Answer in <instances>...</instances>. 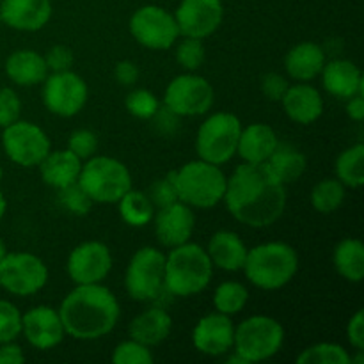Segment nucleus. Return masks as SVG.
I'll return each instance as SVG.
<instances>
[{
  "label": "nucleus",
  "instance_id": "obj_11",
  "mask_svg": "<svg viewBox=\"0 0 364 364\" xmlns=\"http://www.w3.org/2000/svg\"><path fill=\"white\" fill-rule=\"evenodd\" d=\"M215 102L212 84L196 71L178 75L169 82L164 95V105L180 117L205 116Z\"/></svg>",
  "mask_w": 364,
  "mask_h": 364
},
{
  "label": "nucleus",
  "instance_id": "obj_20",
  "mask_svg": "<svg viewBox=\"0 0 364 364\" xmlns=\"http://www.w3.org/2000/svg\"><path fill=\"white\" fill-rule=\"evenodd\" d=\"M50 0H0V21L20 32H38L52 20Z\"/></svg>",
  "mask_w": 364,
  "mask_h": 364
},
{
  "label": "nucleus",
  "instance_id": "obj_13",
  "mask_svg": "<svg viewBox=\"0 0 364 364\" xmlns=\"http://www.w3.org/2000/svg\"><path fill=\"white\" fill-rule=\"evenodd\" d=\"M130 34L139 45L149 50H169L180 39L174 14L160 6H142L128 21Z\"/></svg>",
  "mask_w": 364,
  "mask_h": 364
},
{
  "label": "nucleus",
  "instance_id": "obj_45",
  "mask_svg": "<svg viewBox=\"0 0 364 364\" xmlns=\"http://www.w3.org/2000/svg\"><path fill=\"white\" fill-rule=\"evenodd\" d=\"M290 87V82L287 77L279 73H267L262 78V92L265 98H269L270 102H281L284 96V92Z\"/></svg>",
  "mask_w": 364,
  "mask_h": 364
},
{
  "label": "nucleus",
  "instance_id": "obj_54",
  "mask_svg": "<svg viewBox=\"0 0 364 364\" xmlns=\"http://www.w3.org/2000/svg\"><path fill=\"white\" fill-rule=\"evenodd\" d=\"M2 178H4V169H2V166H0V181H2Z\"/></svg>",
  "mask_w": 364,
  "mask_h": 364
},
{
  "label": "nucleus",
  "instance_id": "obj_43",
  "mask_svg": "<svg viewBox=\"0 0 364 364\" xmlns=\"http://www.w3.org/2000/svg\"><path fill=\"white\" fill-rule=\"evenodd\" d=\"M21 100L11 87H0V128H6L20 119Z\"/></svg>",
  "mask_w": 364,
  "mask_h": 364
},
{
  "label": "nucleus",
  "instance_id": "obj_48",
  "mask_svg": "<svg viewBox=\"0 0 364 364\" xmlns=\"http://www.w3.org/2000/svg\"><path fill=\"white\" fill-rule=\"evenodd\" d=\"M114 77L119 85H124V87L134 85L139 78L137 64L132 63V60H119L116 64V70H114Z\"/></svg>",
  "mask_w": 364,
  "mask_h": 364
},
{
  "label": "nucleus",
  "instance_id": "obj_7",
  "mask_svg": "<svg viewBox=\"0 0 364 364\" xmlns=\"http://www.w3.org/2000/svg\"><path fill=\"white\" fill-rule=\"evenodd\" d=\"M284 343V327L279 320L267 315H255L235 326L233 350L252 363H263L279 354Z\"/></svg>",
  "mask_w": 364,
  "mask_h": 364
},
{
  "label": "nucleus",
  "instance_id": "obj_16",
  "mask_svg": "<svg viewBox=\"0 0 364 364\" xmlns=\"http://www.w3.org/2000/svg\"><path fill=\"white\" fill-rule=\"evenodd\" d=\"M180 36L206 39L223 25V0H181L174 11Z\"/></svg>",
  "mask_w": 364,
  "mask_h": 364
},
{
  "label": "nucleus",
  "instance_id": "obj_28",
  "mask_svg": "<svg viewBox=\"0 0 364 364\" xmlns=\"http://www.w3.org/2000/svg\"><path fill=\"white\" fill-rule=\"evenodd\" d=\"M82 164L84 162L77 155H73L70 149H57V151L50 149L48 155L43 159V162L38 167L43 181L48 187L59 191V188H64L78 181Z\"/></svg>",
  "mask_w": 364,
  "mask_h": 364
},
{
  "label": "nucleus",
  "instance_id": "obj_17",
  "mask_svg": "<svg viewBox=\"0 0 364 364\" xmlns=\"http://www.w3.org/2000/svg\"><path fill=\"white\" fill-rule=\"evenodd\" d=\"M235 322L224 313H208L201 316L192 329V343L203 355L220 358L233 350Z\"/></svg>",
  "mask_w": 364,
  "mask_h": 364
},
{
  "label": "nucleus",
  "instance_id": "obj_46",
  "mask_svg": "<svg viewBox=\"0 0 364 364\" xmlns=\"http://www.w3.org/2000/svg\"><path fill=\"white\" fill-rule=\"evenodd\" d=\"M149 121H153V123H155V128L162 135H173L174 132L180 128L181 117L176 116L173 110H169L166 105H164L156 110V114Z\"/></svg>",
  "mask_w": 364,
  "mask_h": 364
},
{
  "label": "nucleus",
  "instance_id": "obj_22",
  "mask_svg": "<svg viewBox=\"0 0 364 364\" xmlns=\"http://www.w3.org/2000/svg\"><path fill=\"white\" fill-rule=\"evenodd\" d=\"M323 89L338 100H345L355 95H364V78L361 70L352 60L333 59L326 63L322 73Z\"/></svg>",
  "mask_w": 364,
  "mask_h": 364
},
{
  "label": "nucleus",
  "instance_id": "obj_5",
  "mask_svg": "<svg viewBox=\"0 0 364 364\" xmlns=\"http://www.w3.org/2000/svg\"><path fill=\"white\" fill-rule=\"evenodd\" d=\"M178 201L191 208L210 210L223 203L228 176L220 166L206 160H191L178 171H173Z\"/></svg>",
  "mask_w": 364,
  "mask_h": 364
},
{
  "label": "nucleus",
  "instance_id": "obj_38",
  "mask_svg": "<svg viewBox=\"0 0 364 364\" xmlns=\"http://www.w3.org/2000/svg\"><path fill=\"white\" fill-rule=\"evenodd\" d=\"M59 203L66 212L73 215H87L92 208V199L89 198L87 192L80 187L78 181L68 185V187L59 188Z\"/></svg>",
  "mask_w": 364,
  "mask_h": 364
},
{
  "label": "nucleus",
  "instance_id": "obj_33",
  "mask_svg": "<svg viewBox=\"0 0 364 364\" xmlns=\"http://www.w3.org/2000/svg\"><path fill=\"white\" fill-rule=\"evenodd\" d=\"M347 196V187L338 178H326L311 191V205L318 213H334L341 208Z\"/></svg>",
  "mask_w": 364,
  "mask_h": 364
},
{
  "label": "nucleus",
  "instance_id": "obj_40",
  "mask_svg": "<svg viewBox=\"0 0 364 364\" xmlns=\"http://www.w3.org/2000/svg\"><path fill=\"white\" fill-rule=\"evenodd\" d=\"M21 336V311L13 302L0 299V343L16 341Z\"/></svg>",
  "mask_w": 364,
  "mask_h": 364
},
{
  "label": "nucleus",
  "instance_id": "obj_23",
  "mask_svg": "<svg viewBox=\"0 0 364 364\" xmlns=\"http://www.w3.org/2000/svg\"><path fill=\"white\" fill-rule=\"evenodd\" d=\"M210 256L213 269H220L224 272H238L244 269L249 247L235 231L220 230L212 235L208 247H205Z\"/></svg>",
  "mask_w": 364,
  "mask_h": 364
},
{
  "label": "nucleus",
  "instance_id": "obj_9",
  "mask_svg": "<svg viewBox=\"0 0 364 364\" xmlns=\"http://www.w3.org/2000/svg\"><path fill=\"white\" fill-rule=\"evenodd\" d=\"M242 123L235 114L215 112L206 117L196 135V151L201 160L224 166L237 155Z\"/></svg>",
  "mask_w": 364,
  "mask_h": 364
},
{
  "label": "nucleus",
  "instance_id": "obj_44",
  "mask_svg": "<svg viewBox=\"0 0 364 364\" xmlns=\"http://www.w3.org/2000/svg\"><path fill=\"white\" fill-rule=\"evenodd\" d=\"M45 63L48 66L50 73H55V71H66L73 68L75 55L71 52L70 46L66 45H55L45 53Z\"/></svg>",
  "mask_w": 364,
  "mask_h": 364
},
{
  "label": "nucleus",
  "instance_id": "obj_49",
  "mask_svg": "<svg viewBox=\"0 0 364 364\" xmlns=\"http://www.w3.org/2000/svg\"><path fill=\"white\" fill-rule=\"evenodd\" d=\"M25 363L23 348L16 341L0 343V364H21Z\"/></svg>",
  "mask_w": 364,
  "mask_h": 364
},
{
  "label": "nucleus",
  "instance_id": "obj_1",
  "mask_svg": "<svg viewBox=\"0 0 364 364\" xmlns=\"http://www.w3.org/2000/svg\"><path fill=\"white\" fill-rule=\"evenodd\" d=\"M223 201L237 223L263 230L283 217L288 201L287 185L267 162H244L228 178Z\"/></svg>",
  "mask_w": 364,
  "mask_h": 364
},
{
  "label": "nucleus",
  "instance_id": "obj_19",
  "mask_svg": "<svg viewBox=\"0 0 364 364\" xmlns=\"http://www.w3.org/2000/svg\"><path fill=\"white\" fill-rule=\"evenodd\" d=\"M153 223H155V235L160 245L167 249L178 247L191 240L194 235V208L181 201H174L162 208H156Z\"/></svg>",
  "mask_w": 364,
  "mask_h": 364
},
{
  "label": "nucleus",
  "instance_id": "obj_21",
  "mask_svg": "<svg viewBox=\"0 0 364 364\" xmlns=\"http://www.w3.org/2000/svg\"><path fill=\"white\" fill-rule=\"evenodd\" d=\"M283 109L290 121L297 124H311L318 121L323 114V98L316 87L309 82H295L290 84L288 91L284 92Z\"/></svg>",
  "mask_w": 364,
  "mask_h": 364
},
{
  "label": "nucleus",
  "instance_id": "obj_39",
  "mask_svg": "<svg viewBox=\"0 0 364 364\" xmlns=\"http://www.w3.org/2000/svg\"><path fill=\"white\" fill-rule=\"evenodd\" d=\"M155 361L151 348L135 340L121 341L112 352L114 364H151Z\"/></svg>",
  "mask_w": 364,
  "mask_h": 364
},
{
  "label": "nucleus",
  "instance_id": "obj_10",
  "mask_svg": "<svg viewBox=\"0 0 364 364\" xmlns=\"http://www.w3.org/2000/svg\"><path fill=\"white\" fill-rule=\"evenodd\" d=\"M48 283V267L32 252H7L0 259V287L14 297H32Z\"/></svg>",
  "mask_w": 364,
  "mask_h": 364
},
{
  "label": "nucleus",
  "instance_id": "obj_6",
  "mask_svg": "<svg viewBox=\"0 0 364 364\" xmlns=\"http://www.w3.org/2000/svg\"><path fill=\"white\" fill-rule=\"evenodd\" d=\"M78 183L92 203L116 205L132 188V174L121 160L107 155H92L82 164Z\"/></svg>",
  "mask_w": 364,
  "mask_h": 364
},
{
  "label": "nucleus",
  "instance_id": "obj_35",
  "mask_svg": "<svg viewBox=\"0 0 364 364\" xmlns=\"http://www.w3.org/2000/svg\"><path fill=\"white\" fill-rule=\"evenodd\" d=\"M297 364H350V354L338 343H315L297 355Z\"/></svg>",
  "mask_w": 364,
  "mask_h": 364
},
{
  "label": "nucleus",
  "instance_id": "obj_3",
  "mask_svg": "<svg viewBox=\"0 0 364 364\" xmlns=\"http://www.w3.org/2000/svg\"><path fill=\"white\" fill-rule=\"evenodd\" d=\"M213 265L203 245L185 242L166 255V290L171 297H194L208 288Z\"/></svg>",
  "mask_w": 364,
  "mask_h": 364
},
{
  "label": "nucleus",
  "instance_id": "obj_31",
  "mask_svg": "<svg viewBox=\"0 0 364 364\" xmlns=\"http://www.w3.org/2000/svg\"><path fill=\"white\" fill-rule=\"evenodd\" d=\"M116 205L123 223H127L132 228L148 226L155 215V206H153L148 194L142 191H135V188H130Z\"/></svg>",
  "mask_w": 364,
  "mask_h": 364
},
{
  "label": "nucleus",
  "instance_id": "obj_8",
  "mask_svg": "<svg viewBox=\"0 0 364 364\" xmlns=\"http://www.w3.org/2000/svg\"><path fill=\"white\" fill-rule=\"evenodd\" d=\"M124 288L134 301L156 302L166 290V252L156 247H141L130 258L124 274ZM169 295V294H167Z\"/></svg>",
  "mask_w": 364,
  "mask_h": 364
},
{
  "label": "nucleus",
  "instance_id": "obj_18",
  "mask_svg": "<svg viewBox=\"0 0 364 364\" xmlns=\"http://www.w3.org/2000/svg\"><path fill=\"white\" fill-rule=\"evenodd\" d=\"M21 334L27 343L38 350L55 348L66 336L59 309L41 304L21 313Z\"/></svg>",
  "mask_w": 364,
  "mask_h": 364
},
{
  "label": "nucleus",
  "instance_id": "obj_27",
  "mask_svg": "<svg viewBox=\"0 0 364 364\" xmlns=\"http://www.w3.org/2000/svg\"><path fill=\"white\" fill-rule=\"evenodd\" d=\"M4 70H6L7 78L20 87H32V85L43 84L50 73L45 57L36 50L28 48L16 50V52L11 53L6 59Z\"/></svg>",
  "mask_w": 364,
  "mask_h": 364
},
{
  "label": "nucleus",
  "instance_id": "obj_24",
  "mask_svg": "<svg viewBox=\"0 0 364 364\" xmlns=\"http://www.w3.org/2000/svg\"><path fill=\"white\" fill-rule=\"evenodd\" d=\"M277 144H279V137L272 127L265 123H252L245 128L242 127L237 155L244 162L265 164L276 151Z\"/></svg>",
  "mask_w": 364,
  "mask_h": 364
},
{
  "label": "nucleus",
  "instance_id": "obj_37",
  "mask_svg": "<svg viewBox=\"0 0 364 364\" xmlns=\"http://www.w3.org/2000/svg\"><path fill=\"white\" fill-rule=\"evenodd\" d=\"M127 110L137 119L149 121L160 109V102L148 89H134L124 100Z\"/></svg>",
  "mask_w": 364,
  "mask_h": 364
},
{
  "label": "nucleus",
  "instance_id": "obj_50",
  "mask_svg": "<svg viewBox=\"0 0 364 364\" xmlns=\"http://www.w3.org/2000/svg\"><path fill=\"white\" fill-rule=\"evenodd\" d=\"M347 116L355 123L364 119V95H355L347 100Z\"/></svg>",
  "mask_w": 364,
  "mask_h": 364
},
{
  "label": "nucleus",
  "instance_id": "obj_51",
  "mask_svg": "<svg viewBox=\"0 0 364 364\" xmlns=\"http://www.w3.org/2000/svg\"><path fill=\"white\" fill-rule=\"evenodd\" d=\"M231 352H233V354H231L230 358L226 359L228 364H247V361H245V359L242 358L240 354H237V352H235V350H231Z\"/></svg>",
  "mask_w": 364,
  "mask_h": 364
},
{
  "label": "nucleus",
  "instance_id": "obj_29",
  "mask_svg": "<svg viewBox=\"0 0 364 364\" xmlns=\"http://www.w3.org/2000/svg\"><path fill=\"white\" fill-rule=\"evenodd\" d=\"M333 263L336 272L348 283L364 279V244L359 238H345L334 247Z\"/></svg>",
  "mask_w": 364,
  "mask_h": 364
},
{
  "label": "nucleus",
  "instance_id": "obj_32",
  "mask_svg": "<svg viewBox=\"0 0 364 364\" xmlns=\"http://www.w3.org/2000/svg\"><path fill=\"white\" fill-rule=\"evenodd\" d=\"M336 178L347 188H361L364 183V144L350 146L338 155L334 164Z\"/></svg>",
  "mask_w": 364,
  "mask_h": 364
},
{
  "label": "nucleus",
  "instance_id": "obj_42",
  "mask_svg": "<svg viewBox=\"0 0 364 364\" xmlns=\"http://www.w3.org/2000/svg\"><path fill=\"white\" fill-rule=\"evenodd\" d=\"M148 198L151 199L153 206L156 208H162V206L171 205V203L178 201V194H176V187H174V176L173 171H171L167 176L159 178V180L153 181L148 188Z\"/></svg>",
  "mask_w": 364,
  "mask_h": 364
},
{
  "label": "nucleus",
  "instance_id": "obj_26",
  "mask_svg": "<svg viewBox=\"0 0 364 364\" xmlns=\"http://www.w3.org/2000/svg\"><path fill=\"white\" fill-rule=\"evenodd\" d=\"M326 52L313 41L295 45L284 57V70L295 82H311L320 77L326 66Z\"/></svg>",
  "mask_w": 364,
  "mask_h": 364
},
{
  "label": "nucleus",
  "instance_id": "obj_14",
  "mask_svg": "<svg viewBox=\"0 0 364 364\" xmlns=\"http://www.w3.org/2000/svg\"><path fill=\"white\" fill-rule=\"evenodd\" d=\"M41 85L46 110L59 117L77 116L87 103V84L73 70L48 73Z\"/></svg>",
  "mask_w": 364,
  "mask_h": 364
},
{
  "label": "nucleus",
  "instance_id": "obj_41",
  "mask_svg": "<svg viewBox=\"0 0 364 364\" xmlns=\"http://www.w3.org/2000/svg\"><path fill=\"white\" fill-rule=\"evenodd\" d=\"M68 149H70L73 155H77L82 162H85L87 159H91L92 155H96V149H98V137H96L95 132L87 130V128H80V130H75L70 135V141H68Z\"/></svg>",
  "mask_w": 364,
  "mask_h": 364
},
{
  "label": "nucleus",
  "instance_id": "obj_12",
  "mask_svg": "<svg viewBox=\"0 0 364 364\" xmlns=\"http://www.w3.org/2000/svg\"><path fill=\"white\" fill-rule=\"evenodd\" d=\"M2 148L7 159L21 167H38L52 149L46 132L32 121L18 119L2 128Z\"/></svg>",
  "mask_w": 364,
  "mask_h": 364
},
{
  "label": "nucleus",
  "instance_id": "obj_34",
  "mask_svg": "<svg viewBox=\"0 0 364 364\" xmlns=\"http://www.w3.org/2000/svg\"><path fill=\"white\" fill-rule=\"evenodd\" d=\"M249 302V290L238 281H224L213 291V306L215 311L228 316L238 315L244 311Z\"/></svg>",
  "mask_w": 364,
  "mask_h": 364
},
{
  "label": "nucleus",
  "instance_id": "obj_2",
  "mask_svg": "<svg viewBox=\"0 0 364 364\" xmlns=\"http://www.w3.org/2000/svg\"><path fill=\"white\" fill-rule=\"evenodd\" d=\"M59 315L68 336L95 341L112 333L121 308L116 295L103 283L77 284L60 302Z\"/></svg>",
  "mask_w": 364,
  "mask_h": 364
},
{
  "label": "nucleus",
  "instance_id": "obj_36",
  "mask_svg": "<svg viewBox=\"0 0 364 364\" xmlns=\"http://www.w3.org/2000/svg\"><path fill=\"white\" fill-rule=\"evenodd\" d=\"M181 38L183 39L176 41V50H174L176 63L185 71H198L206 60V48L205 43H203L205 39L185 38V36H181Z\"/></svg>",
  "mask_w": 364,
  "mask_h": 364
},
{
  "label": "nucleus",
  "instance_id": "obj_53",
  "mask_svg": "<svg viewBox=\"0 0 364 364\" xmlns=\"http://www.w3.org/2000/svg\"><path fill=\"white\" fill-rule=\"evenodd\" d=\"M7 252H9V251H7V245H6V242H4V238L0 237V259H2L4 256L7 255Z\"/></svg>",
  "mask_w": 364,
  "mask_h": 364
},
{
  "label": "nucleus",
  "instance_id": "obj_30",
  "mask_svg": "<svg viewBox=\"0 0 364 364\" xmlns=\"http://www.w3.org/2000/svg\"><path fill=\"white\" fill-rule=\"evenodd\" d=\"M267 164L284 185L299 181L308 169V160H306L304 153L287 142L277 144L276 151L272 153Z\"/></svg>",
  "mask_w": 364,
  "mask_h": 364
},
{
  "label": "nucleus",
  "instance_id": "obj_15",
  "mask_svg": "<svg viewBox=\"0 0 364 364\" xmlns=\"http://www.w3.org/2000/svg\"><path fill=\"white\" fill-rule=\"evenodd\" d=\"M112 252L98 240L82 242L68 256L66 270L75 284L103 283L112 270Z\"/></svg>",
  "mask_w": 364,
  "mask_h": 364
},
{
  "label": "nucleus",
  "instance_id": "obj_47",
  "mask_svg": "<svg viewBox=\"0 0 364 364\" xmlns=\"http://www.w3.org/2000/svg\"><path fill=\"white\" fill-rule=\"evenodd\" d=\"M347 340L355 350H364V313L359 309L347 326Z\"/></svg>",
  "mask_w": 364,
  "mask_h": 364
},
{
  "label": "nucleus",
  "instance_id": "obj_52",
  "mask_svg": "<svg viewBox=\"0 0 364 364\" xmlns=\"http://www.w3.org/2000/svg\"><path fill=\"white\" fill-rule=\"evenodd\" d=\"M6 210H7V199L6 196L2 194V191H0V220H2L4 215H6Z\"/></svg>",
  "mask_w": 364,
  "mask_h": 364
},
{
  "label": "nucleus",
  "instance_id": "obj_4",
  "mask_svg": "<svg viewBox=\"0 0 364 364\" xmlns=\"http://www.w3.org/2000/svg\"><path fill=\"white\" fill-rule=\"evenodd\" d=\"M242 270L259 290H281L297 276L299 255L287 242H265L249 249Z\"/></svg>",
  "mask_w": 364,
  "mask_h": 364
},
{
  "label": "nucleus",
  "instance_id": "obj_25",
  "mask_svg": "<svg viewBox=\"0 0 364 364\" xmlns=\"http://www.w3.org/2000/svg\"><path fill=\"white\" fill-rule=\"evenodd\" d=\"M171 331H173V318L162 306H151V308L144 309L128 326L132 340L149 348L166 341Z\"/></svg>",
  "mask_w": 364,
  "mask_h": 364
}]
</instances>
